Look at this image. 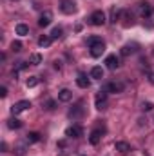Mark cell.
<instances>
[{
  "label": "cell",
  "instance_id": "6da1fadb",
  "mask_svg": "<svg viewBox=\"0 0 154 156\" xmlns=\"http://www.w3.org/2000/svg\"><path fill=\"white\" fill-rule=\"evenodd\" d=\"M60 11L65 15L76 13V2L75 0H60Z\"/></svg>",
  "mask_w": 154,
  "mask_h": 156
},
{
  "label": "cell",
  "instance_id": "7a4b0ae2",
  "mask_svg": "<svg viewBox=\"0 0 154 156\" xmlns=\"http://www.w3.org/2000/svg\"><path fill=\"white\" fill-rule=\"evenodd\" d=\"M31 107V102L29 100H20V102H16V104H13V107H11V113L16 116V115H20V113H24V111H27Z\"/></svg>",
  "mask_w": 154,
  "mask_h": 156
},
{
  "label": "cell",
  "instance_id": "3957f363",
  "mask_svg": "<svg viewBox=\"0 0 154 156\" xmlns=\"http://www.w3.org/2000/svg\"><path fill=\"white\" fill-rule=\"evenodd\" d=\"M103 53H105V42H103V40H100V42H96V44L91 45V56L98 58V56H102Z\"/></svg>",
  "mask_w": 154,
  "mask_h": 156
},
{
  "label": "cell",
  "instance_id": "277c9868",
  "mask_svg": "<svg viewBox=\"0 0 154 156\" xmlns=\"http://www.w3.org/2000/svg\"><path fill=\"white\" fill-rule=\"evenodd\" d=\"M89 20H91V24H93V26H103V24H105V13L98 9V11H94V13L91 15V18H89Z\"/></svg>",
  "mask_w": 154,
  "mask_h": 156
},
{
  "label": "cell",
  "instance_id": "5b68a950",
  "mask_svg": "<svg viewBox=\"0 0 154 156\" xmlns=\"http://www.w3.org/2000/svg\"><path fill=\"white\" fill-rule=\"evenodd\" d=\"M94 105H96V109H105V105H107V91H100L98 94H96V98H94Z\"/></svg>",
  "mask_w": 154,
  "mask_h": 156
},
{
  "label": "cell",
  "instance_id": "8992f818",
  "mask_svg": "<svg viewBox=\"0 0 154 156\" xmlns=\"http://www.w3.org/2000/svg\"><path fill=\"white\" fill-rule=\"evenodd\" d=\"M65 136H69V138H80V136H83V127H82V125H73V127H69V129L65 131Z\"/></svg>",
  "mask_w": 154,
  "mask_h": 156
},
{
  "label": "cell",
  "instance_id": "52a82bcc",
  "mask_svg": "<svg viewBox=\"0 0 154 156\" xmlns=\"http://www.w3.org/2000/svg\"><path fill=\"white\" fill-rule=\"evenodd\" d=\"M105 66H107V69L114 71V69L120 67V58H118L116 55H109V56L105 58Z\"/></svg>",
  "mask_w": 154,
  "mask_h": 156
},
{
  "label": "cell",
  "instance_id": "ba28073f",
  "mask_svg": "<svg viewBox=\"0 0 154 156\" xmlns=\"http://www.w3.org/2000/svg\"><path fill=\"white\" fill-rule=\"evenodd\" d=\"M51 22H53V13H51V11H44V13L40 15L38 26H40V27H47Z\"/></svg>",
  "mask_w": 154,
  "mask_h": 156
},
{
  "label": "cell",
  "instance_id": "9c48e42d",
  "mask_svg": "<svg viewBox=\"0 0 154 156\" xmlns=\"http://www.w3.org/2000/svg\"><path fill=\"white\" fill-rule=\"evenodd\" d=\"M138 9H140V15H142L143 18H149V16L152 15V5H151L149 2H142V4L138 5Z\"/></svg>",
  "mask_w": 154,
  "mask_h": 156
},
{
  "label": "cell",
  "instance_id": "30bf717a",
  "mask_svg": "<svg viewBox=\"0 0 154 156\" xmlns=\"http://www.w3.org/2000/svg\"><path fill=\"white\" fill-rule=\"evenodd\" d=\"M103 91H107V93H121L123 91V83L121 82H109L107 85H105V89Z\"/></svg>",
  "mask_w": 154,
  "mask_h": 156
},
{
  "label": "cell",
  "instance_id": "8fae6325",
  "mask_svg": "<svg viewBox=\"0 0 154 156\" xmlns=\"http://www.w3.org/2000/svg\"><path fill=\"white\" fill-rule=\"evenodd\" d=\"M76 85H78V87H82V89H87V87L91 85V82H89L87 75L80 73V75H78V78H76Z\"/></svg>",
  "mask_w": 154,
  "mask_h": 156
},
{
  "label": "cell",
  "instance_id": "7c38bea8",
  "mask_svg": "<svg viewBox=\"0 0 154 156\" xmlns=\"http://www.w3.org/2000/svg\"><path fill=\"white\" fill-rule=\"evenodd\" d=\"M58 100H60V102H71V100H73V93H71L69 89H62V91L58 93Z\"/></svg>",
  "mask_w": 154,
  "mask_h": 156
},
{
  "label": "cell",
  "instance_id": "4fadbf2b",
  "mask_svg": "<svg viewBox=\"0 0 154 156\" xmlns=\"http://www.w3.org/2000/svg\"><path fill=\"white\" fill-rule=\"evenodd\" d=\"M100 140H102V131H93L91 133V136H89V142H91V145H98L100 144Z\"/></svg>",
  "mask_w": 154,
  "mask_h": 156
},
{
  "label": "cell",
  "instance_id": "5bb4252c",
  "mask_svg": "<svg viewBox=\"0 0 154 156\" xmlns=\"http://www.w3.org/2000/svg\"><path fill=\"white\" fill-rule=\"evenodd\" d=\"M114 149L118 151V153H123V154L131 151V147H129V144H127V142H116V144H114Z\"/></svg>",
  "mask_w": 154,
  "mask_h": 156
},
{
  "label": "cell",
  "instance_id": "9a60e30c",
  "mask_svg": "<svg viewBox=\"0 0 154 156\" xmlns=\"http://www.w3.org/2000/svg\"><path fill=\"white\" fill-rule=\"evenodd\" d=\"M51 42H53L51 35H42V37L38 38V45H40V47H49V45H51Z\"/></svg>",
  "mask_w": 154,
  "mask_h": 156
},
{
  "label": "cell",
  "instance_id": "2e32d148",
  "mask_svg": "<svg viewBox=\"0 0 154 156\" xmlns=\"http://www.w3.org/2000/svg\"><path fill=\"white\" fill-rule=\"evenodd\" d=\"M91 78H94V80H102V78H103V69L98 67V66L93 67V69H91Z\"/></svg>",
  "mask_w": 154,
  "mask_h": 156
},
{
  "label": "cell",
  "instance_id": "e0dca14e",
  "mask_svg": "<svg viewBox=\"0 0 154 156\" xmlns=\"http://www.w3.org/2000/svg\"><path fill=\"white\" fill-rule=\"evenodd\" d=\"M26 142H27V144H37V142H40V133H37V131L29 133V134L26 136Z\"/></svg>",
  "mask_w": 154,
  "mask_h": 156
},
{
  "label": "cell",
  "instance_id": "ac0fdd59",
  "mask_svg": "<svg viewBox=\"0 0 154 156\" xmlns=\"http://www.w3.org/2000/svg\"><path fill=\"white\" fill-rule=\"evenodd\" d=\"M16 35H20V37L29 35V27H27L26 24H18V26H16Z\"/></svg>",
  "mask_w": 154,
  "mask_h": 156
},
{
  "label": "cell",
  "instance_id": "d6986e66",
  "mask_svg": "<svg viewBox=\"0 0 154 156\" xmlns=\"http://www.w3.org/2000/svg\"><path fill=\"white\" fill-rule=\"evenodd\" d=\"M24 123L20 122V120H16V118H11V120H7V127L9 129H20Z\"/></svg>",
  "mask_w": 154,
  "mask_h": 156
},
{
  "label": "cell",
  "instance_id": "ffe728a7",
  "mask_svg": "<svg viewBox=\"0 0 154 156\" xmlns=\"http://www.w3.org/2000/svg\"><path fill=\"white\" fill-rule=\"evenodd\" d=\"M82 113H83V107H82V102L78 104L75 109H71V113H69V116H73V118H78V116H82Z\"/></svg>",
  "mask_w": 154,
  "mask_h": 156
},
{
  "label": "cell",
  "instance_id": "44dd1931",
  "mask_svg": "<svg viewBox=\"0 0 154 156\" xmlns=\"http://www.w3.org/2000/svg\"><path fill=\"white\" fill-rule=\"evenodd\" d=\"M29 64H31V66H40V64H42V55L33 53V55H31V58H29Z\"/></svg>",
  "mask_w": 154,
  "mask_h": 156
},
{
  "label": "cell",
  "instance_id": "7402d4cb",
  "mask_svg": "<svg viewBox=\"0 0 154 156\" xmlns=\"http://www.w3.org/2000/svg\"><path fill=\"white\" fill-rule=\"evenodd\" d=\"M120 15H121V11H120L118 7H113V9H111V22H113V24H116V22L120 20Z\"/></svg>",
  "mask_w": 154,
  "mask_h": 156
},
{
  "label": "cell",
  "instance_id": "603a6c76",
  "mask_svg": "<svg viewBox=\"0 0 154 156\" xmlns=\"http://www.w3.org/2000/svg\"><path fill=\"white\" fill-rule=\"evenodd\" d=\"M38 82H40L38 76H29L27 80H26V87H29V89H31V87H37Z\"/></svg>",
  "mask_w": 154,
  "mask_h": 156
},
{
  "label": "cell",
  "instance_id": "cb8c5ba5",
  "mask_svg": "<svg viewBox=\"0 0 154 156\" xmlns=\"http://www.w3.org/2000/svg\"><path fill=\"white\" fill-rule=\"evenodd\" d=\"M120 53H121V56H129V55L134 53V45H123Z\"/></svg>",
  "mask_w": 154,
  "mask_h": 156
},
{
  "label": "cell",
  "instance_id": "d4e9b609",
  "mask_svg": "<svg viewBox=\"0 0 154 156\" xmlns=\"http://www.w3.org/2000/svg\"><path fill=\"white\" fill-rule=\"evenodd\" d=\"M62 35H64V29H62V27H54V29L51 31V38H53V40L60 38Z\"/></svg>",
  "mask_w": 154,
  "mask_h": 156
},
{
  "label": "cell",
  "instance_id": "484cf974",
  "mask_svg": "<svg viewBox=\"0 0 154 156\" xmlns=\"http://www.w3.org/2000/svg\"><path fill=\"white\" fill-rule=\"evenodd\" d=\"M11 49H13L15 53H20V51H22V42H18V40H13V44H11Z\"/></svg>",
  "mask_w": 154,
  "mask_h": 156
},
{
  "label": "cell",
  "instance_id": "4316f807",
  "mask_svg": "<svg viewBox=\"0 0 154 156\" xmlns=\"http://www.w3.org/2000/svg\"><path fill=\"white\" fill-rule=\"evenodd\" d=\"M142 109H143V111H152L154 109L152 102H143V104H142Z\"/></svg>",
  "mask_w": 154,
  "mask_h": 156
},
{
  "label": "cell",
  "instance_id": "83f0119b",
  "mask_svg": "<svg viewBox=\"0 0 154 156\" xmlns=\"http://www.w3.org/2000/svg\"><path fill=\"white\" fill-rule=\"evenodd\" d=\"M100 37H89V38H87V45H89V47H91V45H93V44H96V42H100Z\"/></svg>",
  "mask_w": 154,
  "mask_h": 156
},
{
  "label": "cell",
  "instance_id": "f1b7e54d",
  "mask_svg": "<svg viewBox=\"0 0 154 156\" xmlns=\"http://www.w3.org/2000/svg\"><path fill=\"white\" fill-rule=\"evenodd\" d=\"M54 105H56V102H54V100H47V102H45V109H49V111H53V109H54Z\"/></svg>",
  "mask_w": 154,
  "mask_h": 156
},
{
  "label": "cell",
  "instance_id": "f546056e",
  "mask_svg": "<svg viewBox=\"0 0 154 156\" xmlns=\"http://www.w3.org/2000/svg\"><path fill=\"white\" fill-rule=\"evenodd\" d=\"M16 154L24 156V154H26V147H24V145H18V147H16Z\"/></svg>",
  "mask_w": 154,
  "mask_h": 156
},
{
  "label": "cell",
  "instance_id": "4dcf8cb0",
  "mask_svg": "<svg viewBox=\"0 0 154 156\" xmlns=\"http://www.w3.org/2000/svg\"><path fill=\"white\" fill-rule=\"evenodd\" d=\"M5 96H7V89L2 85V87H0V98H5Z\"/></svg>",
  "mask_w": 154,
  "mask_h": 156
},
{
  "label": "cell",
  "instance_id": "1f68e13d",
  "mask_svg": "<svg viewBox=\"0 0 154 156\" xmlns=\"http://www.w3.org/2000/svg\"><path fill=\"white\" fill-rule=\"evenodd\" d=\"M0 149H2V153H5V151H7V144L2 142V144H0Z\"/></svg>",
  "mask_w": 154,
  "mask_h": 156
},
{
  "label": "cell",
  "instance_id": "d6a6232c",
  "mask_svg": "<svg viewBox=\"0 0 154 156\" xmlns=\"http://www.w3.org/2000/svg\"><path fill=\"white\" fill-rule=\"evenodd\" d=\"M149 82H151V83H154V73H149Z\"/></svg>",
  "mask_w": 154,
  "mask_h": 156
},
{
  "label": "cell",
  "instance_id": "836d02e7",
  "mask_svg": "<svg viewBox=\"0 0 154 156\" xmlns=\"http://www.w3.org/2000/svg\"><path fill=\"white\" fill-rule=\"evenodd\" d=\"M152 55H154V51H152Z\"/></svg>",
  "mask_w": 154,
  "mask_h": 156
}]
</instances>
